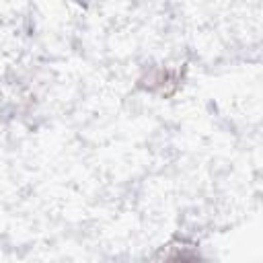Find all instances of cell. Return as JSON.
<instances>
[{
	"label": "cell",
	"mask_w": 263,
	"mask_h": 263,
	"mask_svg": "<svg viewBox=\"0 0 263 263\" xmlns=\"http://www.w3.org/2000/svg\"><path fill=\"white\" fill-rule=\"evenodd\" d=\"M160 263H203V261H201V255L193 247L181 245V247H171L164 253Z\"/></svg>",
	"instance_id": "2"
},
{
	"label": "cell",
	"mask_w": 263,
	"mask_h": 263,
	"mask_svg": "<svg viewBox=\"0 0 263 263\" xmlns=\"http://www.w3.org/2000/svg\"><path fill=\"white\" fill-rule=\"evenodd\" d=\"M140 82H142V86H146L148 90L168 97L171 92H175V90L179 88L181 72H179V70H173V68L160 66V68H152Z\"/></svg>",
	"instance_id": "1"
}]
</instances>
